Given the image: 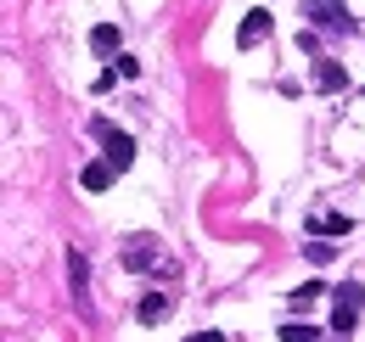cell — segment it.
Masks as SVG:
<instances>
[{
  "instance_id": "obj_1",
  "label": "cell",
  "mask_w": 365,
  "mask_h": 342,
  "mask_svg": "<svg viewBox=\"0 0 365 342\" xmlns=\"http://www.w3.org/2000/svg\"><path fill=\"white\" fill-rule=\"evenodd\" d=\"M360 309H365V286L360 281H343L337 286V298H331V331L349 342V331L360 326Z\"/></svg>"
},
{
  "instance_id": "obj_2",
  "label": "cell",
  "mask_w": 365,
  "mask_h": 342,
  "mask_svg": "<svg viewBox=\"0 0 365 342\" xmlns=\"http://www.w3.org/2000/svg\"><path fill=\"white\" fill-rule=\"evenodd\" d=\"M96 140L107 146V163H113L118 174H124L130 163H135V140H130V135H124L118 124H107V118H96Z\"/></svg>"
},
{
  "instance_id": "obj_3",
  "label": "cell",
  "mask_w": 365,
  "mask_h": 342,
  "mask_svg": "<svg viewBox=\"0 0 365 342\" xmlns=\"http://www.w3.org/2000/svg\"><path fill=\"white\" fill-rule=\"evenodd\" d=\"M304 17H309L315 28H349V23H354V11H349L343 0H304Z\"/></svg>"
},
{
  "instance_id": "obj_4",
  "label": "cell",
  "mask_w": 365,
  "mask_h": 342,
  "mask_svg": "<svg viewBox=\"0 0 365 342\" xmlns=\"http://www.w3.org/2000/svg\"><path fill=\"white\" fill-rule=\"evenodd\" d=\"M264 34H270V11H264V6H253V11L242 17V28H236V45H242V51H253Z\"/></svg>"
},
{
  "instance_id": "obj_5",
  "label": "cell",
  "mask_w": 365,
  "mask_h": 342,
  "mask_svg": "<svg viewBox=\"0 0 365 342\" xmlns=\"http://www.w3.org/2000/svg\"><path fill=\"white\" fill-rule=\"evenodd\" d=\"M158 264V242L152 236H135L130 247H124V269H152Z\"/></svg>"
},
{
  "instance_id": "obj_6",
  "label": "cell",
  "mask_w": 365,
  "mask_h": 342,
  "mask_svg": "<svg viewBox=\"0 0 365 342\" xmlns=\"http://www.w3.org/2000/svg\"><path fill=\"white\" fill-rule=\"evenodd\" d=\"M135 320L140 326H163V320H169V298H163V292H146V298L135 303Z\"/></svg>"
},
{
  "instance_id": "obj_7",
  "label": "cell",
  "mask_w": 365,
  "mask_h": 342,
  "mask_svg": "<svg viewBox=\"0 0 365 342\" xmlns=\"http://www.w3.org/2000/svg\"><path fill=\"white\" fill-rule=\"evenodd\" d=\"M113 163H107V157H101V163H85V169H79V185H85V191H107V185H113Z\"/></svg>"
},
{
  "instance_id": "obj_8",
  "label": "cell",
  "mask_w": 365,
  "mask_h": 342,
  "mask_svg": "<svg viewBox=\"0 0 365 342\" xmlns=\"http://www.w3.org/2000/svg\"><path fill=\"white\" fill-rule=\"evenodd\" d=\"M309 230H315V236H349L354 219H349V214H315V219H309Z\"/></svg>"
},
{
  "instance_id": "obj_9",
  "label": "cell",
  "mask_w": 365,
  "mask_h": 342,
  "mask_svg": "<svg viewBox=\"0 0 365 342\" xmlns=\"http://www.w3.org/2000/svg\"><path fill=\"white\" fill-rule=\"evenodd\" d=\"M91 51L96 56H113V51H118V28H113V23H96L91 28Z\"/></svg>"
},
{
  "instance_id": "obj_10",
  "label": "cell",
  "mask_w": 365,
  "mask_h": 342,
  "mask_svg": "<svg viewBox=\"0 0 365 342\" xmlns=\"http://www.w3.org/2000/svg\"><path fill=\"white\" fill-rule=\"evenodd\" d=\"M315 85L320 90H349V73H343L337 62H320V68H315Z\"/></svg>"
},
{
  "instance_id": "obj_11",
  "label": "cell",
  "mask_w": 365,
  "mask_h": 342,
  "mask_svg": "<svg viewBox=\"0 0 365 342\" xmlns=\"http://www.w3.org/2000/svg\"><path fill=\"white\" fill-rule=\"evenodd\" d=\"M281 342H320V337H315V326L298 320V326H281Z\"/></svg>"
},
{
  "instance_id": "obj_12",
  "label": "cell",
  "mask_w": 365,
  "mask_h": 342,
  "mask_svg": "<svg viewBox=\"0 0 365 342\" xmlns=\"http://www.w3.org/2000/svg\"><path fill=\"white\" fill-rule=\"evenodd\" d=\"M304 253H309V264H331V253H337V247H331V242H309Z\"/></svg>"
},
{
  "instance_id": "obj_13",
  "label": "cell",
  "mask_w": 365,
  "mask_h": 342,
  "mask_svg": "<svg viewBox=\"0 0 365 342\" xmlns=\"http://www.w3.org/2000/svg\"><path fill=\"white\" fill-rule=\"evenodd\" d=\"M185 342H225L220 331H197V337H185Z\"/></svg>"
}]
</instances>
